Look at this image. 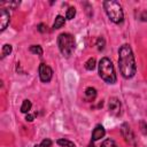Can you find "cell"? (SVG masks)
<instances>
[{"instance_id":"ac0fdd59","label":"cell","mask_w":147,"mask_h":147,"mask_svg":"<svg viewBox=\"0 0 147 147\" xmlns=\"http://www.w3.org/2000/svg\"><path fill=\"white\" fill-rule=\"evenodd\" d=\"M75 15H76V9H75V7H69L68 10H67V13H65V18H67V20H72V18L75 17Z\"/></svg>"},{"instance_id":"ba28073f","label":"cell","mask_w":147,"mask_h":147,"mask_svg":"<svg viewBox=\"0 0 147 147\" xmlns=\"http://www.w3.org/2000/svg\"><path fill=\"white\" fill-rule=\"evenodd\" d=\"M10 22V14L6 8H0V30L3 31Z\"/></svg>"},{"instance_id":"8fae6325","label":"cell","mask_w":147,"mask_h":147,"mask_svg":"<svg viewBox=\"0 0 147 147\" xmlns=\"http://www.w3.org/2000/svg\"><path fill=\"white\" fill-rule=\"evenodd\" d=\"M64 23H65V18H64L63 16H61V15H57V16L55 17L54 23H53V29H54V30H55V29H60V28H62V26L64 25Z\"/></svg>"},{"instance_id":"d4e9b609","label":"cell","mask_w":147,"mask_h":147,"mask_svg":"<svg viewBox=\"0 0 147 147\" xmlns=\"http://www.w3.org/2000/svg\"><path fill=\"white\" fill-rule=\"evenodd\" d=\"M33 147H41V146H40V145H34Z\"/></svg>"},{"instance_id":"5b68a950","label":"cell","mask_w":147,"mask_h":147,"mask_svg":"<svg viewBox=\"0 0 147 147\" xmlns=\"http://www.w3.org/2000/svg\"><path fill=\"white\" fill-rule=\"evenodd\" d=\"M121 133L124 138V140L129 144V145H132V146H136V138H134V133L133 131L131 130V127L129 126L127 123H123L121 125Z\"/></svg>"},{"instance_id":"52a82bcc","label":"cell","mask_w":147,"mask_h":147,"mask_svg":"<svg viewBox=\"0 0 147 147\" xmlns=\"http://www.w3.org/2000/svg\"><path fill=\"white\" fill-rule=\"evenodd\" d=\"M108 111L113 116H119L122 114V103H121V101L117 98L113 96V98L109 99V102H108Z\"/></svg>"},{"instance_id":"ffe728a7","label":"cell","mask_w":147,"mask_h":147,"mask_svg":"<svg viewBox=\"0 0 147 147\" xmlns=\"http://www.w3.org/2000/svg\"><path fill=\"white\" fill-rule=\"evenodd\" d=\"M52 145H53V142H52V140L51 139H44L42 141H41V144H40V146L41 147H52Z\"/></svg>"},{"instance_id":"603a6c76","label":"cell","mask_w":147,"mask_h":147,"mask_svg":"<svg viewBox=\"0 0 147 147\" xmlns=\"http://www.w3.org/2000/svg\"><path fill=\"white\" fill-rule=\"evenodd\" d=\"M25 119H26L28 122H32V121H33V116L30 115V114H26V115H25Z\"/></svg>"},{"instance_id":"d6986e66","label":"cell","mask_w":147,"mask_h":147,"mask_svg":"<svg viewBox=\"0 0 147 147\" xmlns=\"http://www.w3.org/2000/svg\"><path fill=\"white\" fill-rule=\"evenodd\" d=\"M105 45H106V42H105V39H103L102 37H99V38L96 39V48H98L99 51H103V48H105Z\"/></svg>"},{"instance_id":"4fadbf2b","label":"cell","mask_w":147,"mask_h":147,"mask_svg":"<svg viewBox=\"0 0 147 147\" xmlns=\"http://www.w3.org/2000/svg\"><path fill=\"white\" fill-rule=\"evenodd\" d=\"M11 51H13L11 45H9V44L3 45V46H2V49H1V57H2V59L6 57L7 55H9V54L11 53Z\"/></svg>"},{"instance_id":"7c38bea8","label":"cell","mask_w":147,"mask_h":147,"mask_svg":"<svg viewBox=\"0 0 147 147\" xmlns=\"http://www.w3.org/2000/svg\"><path fill=\"white\" fill-rule=\"evenodd\" d=\"M31 107H32V103L30 100H24L22 106H21V111L23 114H29V111L31 110Z\"/></svg>"},{"instance_id":"30bf717a","label":"cell","mask_w":147,"mask_h":147,"mask_svg":"<svg viewBox=\"0 0 147 147\" xmlns=\"http://www.w3.org/2000/svg\"><path fill=\"white\" fill-rule=\"evenodd\" d=\"M85 100L86 101H93L96 96V90L94 87H87L85 90Z\"/></svg>"},{"instance_id":"2e32d148","label":"cell","mask_w":147,"mask_h":147,"mask_svg":"<svg viewBox=\"0 0 147 147\" xmlns=\"http://www.w3.org/2000/svg\"><path fill=\"white\" fill-rule=\"evenodd\" d=\"M101 147H117V145L113 139L107 138L101 142Z\"/></svg>"},{"instance_id":"277c9868","label":"cell","mask_w":147,"mask_h":147,"mask_svg":"<svg viewBox=\"0 0 147 147\" xmlns=\"http://www.w3.org/2000/svg\"><path fill=\"white\" fill-rule=\"evenodd\" d=\"M57 46L62 55L70 56L71 53L75 51V38L72 34L63 32L57 37Z\"/></svg>"},{"instance_id":"44dd1931","label":"cell","mask_w":147,"mask_h":147,"mask_svg":"<svg viewBox=\"0 0 147 147\" xmlns=\"http://www.w3.org/2000/svg\"><path fill=\"white\" fill-rule=\"evenodd\" d=\"M2 5H8L10 8H13V9H15L18 5H20V1H14V2H2Z\"/></svg>"},{"instance_id":"7a4b0ae2","label":"cell","mask_w":147,"mask_h":147,"mask_svg":"<svg viewBox=\"0 0 147 147\" xmlns=\"http://www.w3.org/2000/svg\"><path fill=\"white\" fill-rule=\"evenodd\" d=\"M99 76L108 84H114L116 82L115 68L108 57H102L99 61Z\"/></svg>"},{"instance_id":"3957f363","label":"cell","mask_w":147,"mask_h":147,"mask_svg":"<svg viewBox=\"0 0 147 147\" xmlns=\"http://www.w3.org/2000/svg\"><path fill=\"white\" fill-rule=\"evenodd\" d=\"M103 8H105L107 16L109 17L111 22L116 24H119L123 22V18H124L123 9H122V6L117 1H111V0L103 1Z\"/></svg>"},{"instance_id":"9c48e42d","label":"cell","mask_w":147,"mask_h":147,"mask_svg":"<svg viewBox=\"0 0 147 147\" xmlns=\"http://www.w3.org/2000/svg\"><path fill=\"white\" fill-rule=\"evenodd\" d=\"M105 134H106L105 127H103L101 124H98V125L94 127L93 132H92V141H96V140L103 138Z\"/></svg>"},{"instance_id":"cb8c5ba5","label":"cell","mask_w":147,"mask_h":147,"mask_svg":"<svg viewBox=\"0 0 147 147\" xmlns=\"http://www.w3.org/2000/svg\"><path fill=\"white\" fill-rule=\"evenodd\" d=\"M88 147H95V146H94V145H93V144H92V142H91V144H90V145H88Z\"/></svg>"},{"instance_id":"6da1fadb","label":"cell","mask_w":147,"mask_h":147,"mask_svg":"<svg viewBox=\"0 0 147 147\" xmlns=\"http://www.w3.org/2000/svg\"><path fill=\"white\" fill-rule=\"evenodd\" d=\"M118 65H119V71L124 78L129 79L136 75L137 65H136L134 55L132 48L127 44L122 45L118 49Z\"/></svg>"},{"instance_id":"9a60e30c","label":"cell","mask_w":147,"mask_h":147,"mask_svg":"<svg viewBox=\"0 0 147 147\" xmlns=\"http://www.w3.org/2000/svg\"><path fill=\"white\" fill-rule=\"evenodd\" d=\"M29 51H30L31 53H33V54L42 55V48H41V46H39V45H32V46H30Z\"/></svg>"},{"instance_id":"5bb4252c","label":"cell","mask_w":147,"mask_h":147,"mask_svg":"<svg viewBox=\"0 0 147 147\" xmlns=\"http://www.w3.org/2000/svg\"><path fill=\"white\" fill-rule=\"evenodd\" d=\"M56 144L61 147H75V144L70 140H67V139H57Z\"/></svg>"},{"instance_id":"7402d4cb","label":"cell","mask_w":147,"mask_h":147,"mask_svg":"<svg viewBox=\"0 0 147 147\" xmlns=\"http://www.w3.org/2000/svg\"><path fill=\"white\" fill-rule=\"evenodd\" d=\"M38 30H39V32L44 33V32L46 31V25H45L44 23H40V24L38 25Z\"/></svg>"},{"instance_id":"8992f818","label":"cell","mask_w":147,"mask_h":147,"mask_svg":"<svg viewBox=\"0 0 147 147\" xmlns=\"http://www.w3.org/2000/svg\"><path fill=\"white\" fill-rule=\"evenodd\" d=\"M39 78L42 83H48L51 82L52 77H53V70L49 65L45 64V63H40L39 64Z\"/></svg>"},{"instance_id":"e0dca14e","label":"cell","mask_w":147,"mask_h":147,"mask_svg":"<svg viewBox=\"0 0 147 147\" xmlns=\"http://www.w3.org/2000/svg\"><path fill=\"white\" fill-rule=\"evenodd\" d=\"M85 68L87 70H93L95 68V59L94 57H90L86 62H85Z\"/></svg>"}]
</instances>
